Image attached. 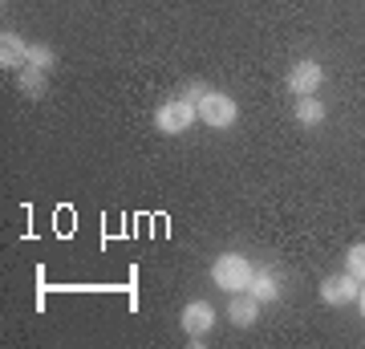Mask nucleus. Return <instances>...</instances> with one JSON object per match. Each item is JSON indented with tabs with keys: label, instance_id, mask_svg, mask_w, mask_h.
I'll return each instance as SVG.
<instances>
[{
	"label": "nucleus",
	"instance_id": "nucleus-1",
	"mask_svg": "<svg viewBox=\"0 0 365 349\" xmlns=\"http://www.w3.org/2000/svg\"><path fill=\"white\" fill-rule=\"evenodd\" d=\"M187 98H195V106H199V118H203V126H211V130H227V126H235V118H240V102H235L232 93H223V90H207V86H187Z\"/></svg>",
	"mask_w": 365,
	"mask_h": 349
},
{
	"label": "nucleus",
	"instance_id": "nucleus-2",
	"mask_svg": "<svg viewBox=\"0 0 365 349\" xmlns=\"http://www.w3.org/2000/svg\"><path fill=\"white\" fill-rule=\"evenodd\" d=\"M252 276H256V268H252V260L240 256V252H223V256L211 260V280H215V288H223V293H248Z\"/></svg>",
	"mask_w": 365,
	"mask_h": 349
},
{
	"label": "nucleus",
	"instance_id": "nucleus-3",
	"mask_svg": "<svg viewBox=\"0 0 365 349\" xmlns=\"http://www.w3.org/2000/svg\"><path fill=\"white\" fill-rule=\"evenodd\" d=\"M195 118H199L195 98L179 93V98H167V102L155 110V130H158V134H182V130H191Z\"/></svg>",
	"mask_w": 365,
	"mask_h": 349
},
{
	"label": "nucleus",
	"instance_id": "nucleus-4",
	"mask_svg": "<svg viewBox=\"0 0 365 349\" xmlns=\"http://www.w3.org/2000/svg\"><path fill=\"white\" fill-rule=\"evenodd\" d=\"M288 93L292 98H309V93H317L321 86H325V69H321V61H313V57H297V61L288 65Z\"/></svg>",
	"mask_w": 365,
	"mask_h": 349
},
{
	"label": "nucleus",
	"instance_id": "nucleus-5",
	"mask_svg": "<svg viewBox=\"0 0 365 349\" xmlns=\"http://www.w3.org/2000/svg\"><path fill=\"white\" fill-rule=\"evenodd\" d=\"M357 297H361V280L349 276V272H337V276H325V280H321V300L333 305V309L357 305Z\"/></svg>",
	"mask_w": 365,
	"mask_h": 349
},
{
	"label": "nucleus",
	"instance_id": "nucleus-6",
	"mask_svg": "<svg viewBox=\"0 0 365 349\" xmlns=\"http://www.w3.org/2000/svg\"><path fill=\"white\" fill-rule=\"evenodd\" d=\"M179 325L187 329L191 345H203V337L215 329V309H211V300H187V309H182Z\"/></svg>",
	"mask_w": 365,
	"mask_h": 349
},
{
	"label": "nucleus",
	"instance_id": "nucleus-7",
	"mask_svg": "<svg viewBox=\"0 0 365 349\" xmlns=\"http://www.w3.org/2000/svg\"><path fill=\"white\" fill-rule=\"evenodd\" d=\"M29 53H33V45H29L21 33H0V65L4 69H25L29 65Z\"/></svg>",
	"mask_w": 365,
	"mask_h": 349
},
{
	"label": "nucleus",
	"instance_id": "nucleus-8",
	"mask_svg": "<svg viewBox=\"0 0 365 349\" xmlns=\"http://www.w3.org/2000/svg\"><path fill=\"white\" fill-rule=\"evenodd\" d=\"M292 118H297V126L300 130H317V126H325V118H329V106L321 102V98H297V106H292Z\"/></svg>",
	"mask_w": 365,
	"mask_h": 349
},
{
	"label": "nucleus",
	"instance_id": "nucleus-9",
	"mask_svg": "<svg viewBox=\"0 0 365 349\" xmlns=\"http://www.w3.org/2000/svg\"><path fill=\"white\" fill-rule=\"evenodd\" d=\"M227 317H232V325H240V329H252V325L260 321V300L252 297V293H232Z\"/></svg>",
	"mask_w": 365,
	"mask_h": 349
},
{
	"label": "nucleus",
	"instance_id": "nucleus-10",
	"mask_svg": "<svg viewBox=\"0 0 365 349\" xmlns=\"http://www.w3.org/2000/svg\"><path fill=\"white\" fill-rule=\"evenodd\" d=\"M16 86L25 98H41V93L49 90V69H41V65H25V69H16Z\"/></svg>",
	"mask_w": 365,
	"mask_h": 349
},
{
	"label": "nucleus",
	"instance_id": "nucleus-11",
	"mask_svg": "<svg viewBox=\"0 0 365 349\" xmlns=\"http://www.w3.org/2000/svg\"><path fill=\"white\" fill-rule=\"evenodd\" d=\"M248 293H252L256 300H260V305H272V300H280V280H276V272L256 268V276H252Z\"/></svg>",
	"mask_w": 365,
	"mask_h": 349
},
{
	"label": "nucleus",
	"instance_id": "nucleus-12",
	"mask_svg": "<svg viewBox=\"0 0 365 349\" xmlns=\"http://www.w3.org/2000/svg\"><path fill=\"white\" fill-rule=\"evenodd\" d=\"M345 272L357 276V280L365 285V244H353L349 252H345Z\"/></svg>",
	"mask_w": 365,
	"mask_h": 349
},
{
	"label": "nucleus",
	"instance_id": "nucleus-13",
	"mask_svg": "<svg viewBox=\"0 0 365 349\" xmlns=\"http://www.w3.org/2000/svg\"><path fill=\"white\" fill-rule=\"evenodd\" d=\"M29 65H41V69H49V74H53V65H57V53H53L49 45H33V53H29Z\"/></svg>",
	"mask_w": 365,
	"mask_h": 349
},
{
	"label": "nucleus",
	"instance_id": "nucleus-14",
	"mask_svg": "<svg viewBox=\"0 0 365 349\" xmlns=\"http://www.w3.org/2000/svg\"><path fill=\"white\" fill-rule=\"evenodd\" d=\"M357 309H361V317H365V285H361V297H357Z\"/></svg>",
	"mask_w": 365,
	"mask_h": 349
}]
</instances>
